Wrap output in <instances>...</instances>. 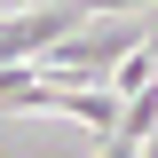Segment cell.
<instances>
[{"label": "cell", "mask_w": 158, "mask_h": 158, "mask_svg": "<svg viewBox=\"0 0 158 158\" xmlns=\"http://www.w3.org/2000/svg\"><path fill=\"white\" fill-rule=\"evenodd\" d=\"M24 8H48V0H16V16H24Z\"/></svg>", "instance_id": "2"}, {"label": "cell", "mask_w": 158, "mask_h": 158, "mask_svg": "<svg viewBox=\"0 0 158 158\" xmlns=\"http://www.w3.org/2000/svg\"><path fill=\"white\" fill-rule=\"evenodd\" d=\"M142 32L150 24H111V32H71L48 56V79H63V87H95V79H118V63L142 48Z\"/></svg>", "instance_id": "1"}]
</instances>
